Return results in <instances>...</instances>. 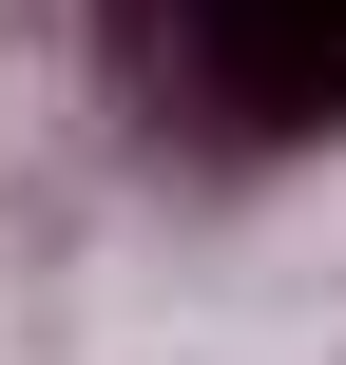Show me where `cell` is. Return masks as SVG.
Instances as JSON below:
<instances>
[{"label":"cell","instance_id":"6da1fadb","mask_svg":"<svg viewBox=\"0 0 346 365\" xmlns=\"http://www.w3.org/2000/svg\"><path fill=\"white\" fill-rule=\"evenodd\" d=\"M96 58L193 154H308V135H346V0H96Z\"/></svg>","mask_w":346,"mask_h":365}]
</instances>
